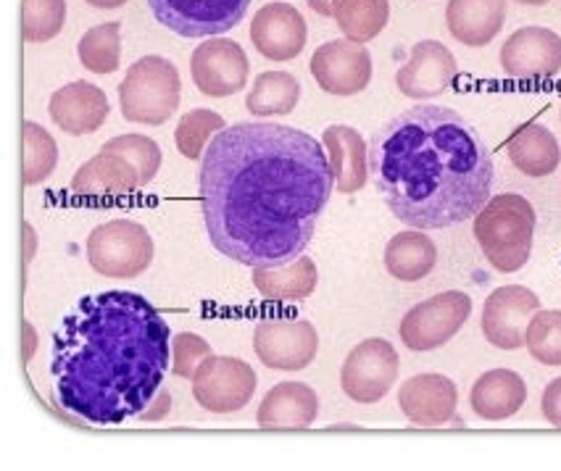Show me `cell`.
<instances>
[{"mask_svg":"<svg viewBox=\"0 0 561 471\" xmlns=\"http://www.w3.org/2000/svg\"><path fill=\"white\" fill-rule=\"evenodd\" d=\"M88 5H93V9H103V11H111V9H122L127 0H84Z\"/></svg>","mask_w":561,"mask_h":471,"instance_id":"b9f144b4","label":"cell"},{"mask_svg":"<svg viewBox=\"0 0 561 471\" xmlns=\"http://www.w3.org/2000/svg\"><path fill=\"white\" fill-rule=\"evenodd\" d=\"M306 3H309V9L317 11V14L332 16V11H335L337 0H306Z\"/></svg>","mask_w":561,"mask_h":471,"instance_id":"60d3db41","label":"cell"},{"mask_svg":"<svg viewBox=\"0 0 561 471\" xmlns=\"http://www.w3.org/2000/svg\"><path fill=\"white\" fill-rule=\"evenodd\" d=\"M469 313H472V298L461 290H448L422 300L401 319L403 345L416 353L440 348L459 335Z\"/></svg>","mask_w":561,"mask_h":471,"instance_id":"52a82bcc","label":"cell"},{"mask_svg":"<svg viewBox=\"0 0 561 471\" xmlns=\"http://www.w3.org/2000/svg\"><path fill=\"white\" fill-rule=\"evenodd\" d=\"M50 119L67 135H93L108 119V97L93 82H69L50 95Z\"/></svg>","mask_w":561,"mask_h":471,"instance_id":"d6986e66","label":"cell"},{"mask_svg":"<svg viewBox=\"0 0 561 471\" xmlns=\"http://www.w3.org/2000/svg\"><path fill=\"white\" fill-rule=\"evenodd\" d=\"M319 416V395L304 382H279L256 411L261 429H309Z\"/></svg>","mask_w":561,"mask_h":471,"instance_id":"ffe728a7","label":"cell"},{"mask_svg":"<svg viewBox=\"0 0 561 471\" xmlns=\"http://www.w3.org/2000/svg\"><path fill=\"white\" fill-rule=\"evenodd\" d=\"M193 84L208 97H227L240 93L251 77L245 50L227 37L201 43L191 56Z\"/></svg>","mask_w":561,"mask_h":471,"instance_id":"4fadbf2b","label":"cell"},{"mask_svg":"<svg viewBox=\"0 0 561 471\" xmlns=\"http://www.w3.org/2000/svg\"><path fill=\"white\" fill-rule=\"evenodd\" d=\"M298 101H301V82L290 71H264L245 95V108L253 116H285L293 114Z\"/></svg>","mask_w":561,"mask_h":471,"instance_id":"83f0119b","label":"cell"},{"mask_svg":"<svg viewBox=\"0 0 561 471\" xmlns=\"http://www.w3.org/2000/svg\"><path fill=\"white\" fill-rule=\"evenodd\" d=\"M540 411H543L546 422L551 427L561 429V377L548 382V388L543 390V401H540Z\"/></svg>","mask_w":561,"mask_h":471,"instance_id":"8d00e7d4","label":"cell"},{"mask_svg":"<svg viewBox=\"0 0 561 471\" xmlns=\"http://www.w3.org/2000/svg\"><path fill=\"white\" fill-rule=\"evenodd\" d=\"M535 234V208L517 193L495 195L474 216L478 240L493 269L512 274L530 261Z\"/></svg>","mask_w":561,"mask_h":471,"instance_id":"277c9868","label":"cell"},{"mask_svg":"<svg viewBox=\"0 0 561 471\" xmlns=\"http://www.w3.org/2000/svg\"><path fill=\"white\" fill-rule=\"evenodd\" d=\"M67 24V0H22V35L27 43H48Z\"/></svg>","mask_w":561,"mask_h":471,"instance_id":"d6a6232c","label":"cell"},{"mask_svg":"<svg viewBox=\"0 0 561 471\" xmlns=\"http://www.w3.org/2000/svg\"><path fill=\"white\" fill-rule=\"evenodd\" d=\"M456 58L446 45L438 41H422L411 48L409 61L398 69L396 84L407 97L430 101L451 88L456 80Z\"/></svg>","mask_w":561,"mask_h":471,"instance_id":"2e32d148","label":"cell"},{"mask_svg":"<svg viewBox=\"0 0 561 471\" xmlns=\"http://www.w3.org/2000/svg\"><path fill=\"white\" fill-rule=\"evenodd\" d=\"M369 172L388 211L422 232L474 219L495 180L478 129L443 106H414L382 124L371 137Z\"/></svg>","mask_w":561,"mask_h":471,"instance_id":"3957f363","label":"cell"},{"mask_svg":"<svg viewBox=\"0 0 561 471\" xmlns=\"http://www.w3.org/2000/svg\"><path fill=\"white\" fill-rule=\"evenodd\" d=\"M169 411H172V392H169L164 384H161V390L156 392L153 401L148 403V409L142 411V414L137 418H142V422H161V418H164Z\"/></svg>","mask_w":561,"mask_h":471,"instance_id":"74e56055","label":"cell"},{"mask_svg":"<svg viewBox=\"0 0 561 471\" xmlns=\"http://www.w3.org/2000/svg\"><path fill=\"white\" fill-rule=\"evenodd\" d=\"M71 189L77 195H127L140 189V176L124 156L101 150L77 169L71 176Z\"/></svg>","mask_w":561,"mask_h":471,"instance_id":"cb8c5ba5","label":"cell"},{"mask_svg":"<svg viewBox=\"0 0 561 471\" xmlns=\"http://www.w3.org/2000/svg\"><path fill=\"white\" fill-rule=\"evenodd\" d=\"M153 238L133 219H111L88 238L90 266L111 279H135L153 264Z\"/></svg>","mask_w":561,"mask_h":471,"instance_id":"8992f818","label":"cell"},{"mask_svg":"<svg viewBox=\"0 0 561 471\" xmlns=\"http://www.w3.org/2000/svg\"><path fill=\"white\" fill-rule=\"evenodd\" d=\"M101 150H106V153H119L133 163L137 176H140V187H146L148 182H153V176L159 174L161 169L159 142L146 135H119L114 137V140H108Z\"/></svg>","mask_w":561,"mask_h":471,"instance_id":"836d02e7","label":"cell"},{"mask_svg":"<svg viewBox=\"0 0 561 471\" xmlns=\"http://www.w3.org/2000/svg\"><path fill=\"white\" fill-rule=\"evenodd\" d=\"M398 405L414 427H443V424L454 422L459 390H456L454 379L443 375H416L401 384Z\"/></svg>","mask_w":561,"mask_h":471,"instance_id":"ac0fdd59","label":"cell"},{"mask_svg":"<svg viewBox=\"0 0 561 471\" xmlns=\"http://www.w3.org/2000/svg\"><path fill=\"white\" fill-rule=\"evenodd\" d=\"M80 64L93 74H114L122 64V22L95 24L77 43Z\"/></svg>","mask_w":561,"mask_h":471,"instance_id":"f546056e","label":"cell"},{"mask_svg":"<svg viewBox=\"0 0 561 471\" xmlns=\"http://www.w3.org/2000/svg\"><path fill=\"white\" fill-rule=\"evenodd\" d=\"M180 71L164 56L137 58L119 84L122 116L133 124L161 127L180 106Z\"/></svg>","mask_w":561,"mask_h":471,"instance_id":"5b68a950","label":"cell"},{"mask_svg":"<svg viewBox=\"0 0 561 471\" xmlns=\"http://www.w3.org/2000/svg\"><path fill=\"white\" fill-rule=\"evenodd\" d=\"M22 174L24 185H41L56 172L58 163V142L54 135L37 122H24L22 127Z\"/></svg>","mask_w":561,"mask_h":471,"instance_id":"4dcf8cb0","label":"cell"},{"mask_svg":"<svg viewBox=\"0 0 561 471\" xmlns=\"http://www.w3.org/2000/svg\"><path fill=\"white\" fill-rule=\"evenodd\" d=\"M540 311V298L530 287L504 285L482 306V335L501 351H519L527 340L530 319Z\"/></svg>","mask_w":561,"mask_h":471,"instance_id":"7c38bea8","label":"cell"},{"mask_svg":"<svg viewBox=\"0 0 561 471\" xmlns=\"http://www.w3.org/2000/svg\"><path fill=\"white\" fill-rule=\"evenodd\" d=\"M156 22L180 37H217L243 22L251 0H148Z\"/></svg>","mask_w":561,"mask_h":471,"instance_id":"ba28073f","label":"cell"},{"mask_svg":"<svg viewBox=\"0 0 561 471\" xmlns=\"http://www.w3.org/2000/svg\"><path fill=\"white\" fill-rule=\"evenodd\" d=\"M527 351L538 364L561 366V311H538L527 326Z\"/></svg>","mask_w":561,"mask_h":471,"instance_id":"e575fe53","label":"cell"},{"mask_svg":"<svg viewBox=\"0 0 561 471\" xmlns=\"http://www.w3.org/2000/svg\"><path fill=\"white\" fill-rule=\"evenodd\" d=\"M319 285V272L314 259L298 256L283 266H259L253 269V287L259 296L274 303H293L314 296Z\"/></svg>","mask_w":561,"mask_h":471,"instance_id":"d4e9b609","label":"cell"},{"mask_svg":"<svg viewBox=\"0 0 561 471\" xmlns=\"http://www.w3.org/2000/svg\"><path fill=\"white\" fill-rule=\"evenodd\" d=\"M332 189L328 150L288 124L238 122L221 129L201 159L208 240L251 269L304 256Z\"/></svg>","mask_w":561,"mask_h":471,"instance_id":"6da1fadb","label":"cell"},{"mask_svg":"<svg viewBox=\"0 0 561 471\" xmlns=\"http://www.w3.org/2000/svg\"><path fill=\"white\" fill-rule=\"evenodd\" d=\"M211 356V345L195 332L172 335V371L182 379H193L198 366Z\"/></svg>","mask_w":561,"mask_h":471,"instance_id":"d590c367","label":"cell"},{"mask_svg":"<svg viewBox=\"0 0 561 471\" xmlns=\"http://www.w3.org/2000/svg\"><path fill=\"white\" fill-rule=\"evenodd\" d=\"M322 146L328 150L335 189L343 195H354L367 185L369 176V146L354 127L332 124L324 129Z\"/></svg>","mask_w":561,"mask_h":471,"instance_id":"44dd1931","label":"cell"},{"mask_svg":"<svg viewBox=\"0 0 561 471\" xmlns=\"http://www.w3.org/2000/svg\"><path fill=\"white\" fill-rule=\"evenodd\" d=\"M501 67L514 80H548L561 71V37L546 27H522L501 48Z\"/></svg>","mask_w":561,"mask_h":471,"instance_id":"9a60e30c","label":"cell"},{"mask_svg":"<svg viewBox=\"0 0 561 471\" xmlns=\"http://www.w3.org/2000/svg\"><path fill=\"white\" fill-rule=\"evenodd\" d=\"M390 16L388 0H337L332 19L345 35V41L369 43L385 30Z\"/></svg>","mask_w":561,"mask_h":471,"instance_id":"f1b7e54d","label":"cell"},{"mask_svg":"<svg viewBox=\"0 0 561 471\" xmlns=\"http://www.w3.org/2000/svg\"><path fill=\"white\" fill-rule=\"evenodd\" d=\"M438 264V248L422 229L398 232L385 245V269L401 283H420Z\"/></svg>","mask_w":561,"mask_h":471,"instance_id":"484cf974","label":"cell"},{"mask_svg":"<svg viewBox=\"0 0 561 471\" xmlns=\"http://www.w3.org/2000/svg\"><path fill=\"white\" fill-rule=\"evenodd\" d=\"M259 377L251 364L232 356H208L193 377V398L211 414H234L251 403Z\"/></svg>","mask_w":561,"mask_h":471,"instance_id":"9c48e42d","label":"cell"},{"mask_svg":"<svg viewBox=\"0 0 561 471\" xmlns=\"http://www.w3.org/2000/svg\"><path fill=\"white\" fill-rule=\"evenodd\" d=\"M311 77L330 95H358L371 82V56L362 43L330 41L314 50Z\"/></svg>","mask_w":561,"mask_h":471,"instance_id":"5bb4252c","label":"cell"},{"mask_svg":"<svg viewBox=\"0 0 561 471\" xmlns=\"http://www.w3.org/2000/svg\"><path fill=\"white\" fill-rule=\"evenodd\" d=\"M259 361L277 371H301L314 364L319 335L306 319H266L253 330Z\"/></svg>","mask_w":561,"mask_h":471,"instance_id":"8fae6325","label":"cell"},{"mask_svg":"<svg viewBox=\"0 0 561 471\" xmlns=\"http://www.w3.org/2000/svg\"><path fill=\"white\" fill-rule=\"evenodd\" d=\"M508 159L522 174L527 176H548L559 169L561 148L551 129L540 127V124H527L517 129L512 140L506 142Z\"/></svg>","mask_w":561,"mask_h":471,"instance_id":"4316f807","label":"cell"},{"mask_svg":"<svg viewBox=\"0 0 561 471\" xmlns=\"http://www.w3.org/2000/svg\"><path fill=\"white\" fill-rule=\"evenodd\" d=\"M37 253V232L32 229L30 221H24V264H30Z\"/></svg>","mask_w":561,"mask_h":471,"instance_id":"f35d334b","label":"cell"},{"mask_svg":"<svg viewBox=\"0 0 561 471\" xmlns=\"http://www.w3.org/2000/svg\"><path fill=\"white\" fill-rule=\"evenodd\" d=\"M506 0H448V32L469 48H482L493 43L504 27Z\"/></svg>","mask_w":561,"mask_h":471,"instance_id":"7402d4cb","label":"cell"},{"mask_svg":"<svg viewBox=\"0 0 561 471\" xmlns=\"http://www.w3.org/2000/svg\"><path fill=\"white\" fill-rule=\"evenodd\" d=\"M517 3H522V5H546L548 0H517Z\"/></svg>","mask_w":561,"mask_h":471,"instance_id":"7bdbcfd3","label":"cell"},{"mask_svg":"<svg viewBox=\"0 0 561 471\" xmlns=\"http://www.w3.org/2000/svg\"><path fill=\"white\" fill-rule=\"evenodd\" d=\"M306 22L293 3H266L251 22V43L270 61H293L306 48Z\"/></svg>","mask_w":561,"mask_h":471,"instance_id":"e0dca14e","label":"cell"},{"mask_svg":"<svg viewBox=\"0 0 561 471\" xmlns=\"http://www.w3.org/2000/svg\"><path fill=\"white\" fill-rule=\"evenodd\" d=\"M225 127L227 124L217 111L193 108L182 116L178 129H174V142H178V150L187 161H201L204 159L208 142H211Z\"/></svg>","mask_w":561,"mask_h":471,"instance_id":"1f68e13d","label":"cell"},{"mask_svg":"<svg viewBox=\"0 0 561 471\" xmlns=\"http://www.w3.org/2000/svg\"><path fill=\"white\" fill-rule=\"evenodd\" d=\"M527 401V384L517 371L493 369L485 371L469 392L472 411L485 422H504L514 416Z\"/></svg>","mask_w":561,"mask_h":471,"instance_id":"603a6c76","label":"cell"},{"mask_svg":"<svg viewBox=\"0 0 561 471\" xmlns=\"http://www.w3.org/2000/svg\"><path fill=\"white\" fill-rule=\"evenodd\" d=\"M22 332H24V361H30V358L35 356V345H37L35 326L30 322H22Z\"/></svg>","mask_w":561,"mask_h":471,"instance_id":"ab89813d","label":"cell"},{"mask_svg":"<svg viewBox=\"0 0 561 471\" xmlns=\"http://www.w3.org/2000/svg\"><path fill=\"white\" fill-rule=\"evenodd\" d=\"M172 330L146 296H82L50 335V401L77 424L116 427L140 416L167 379Z\"/></svg>","mask_w":561,"mask_h":471,"instance_id":"7a4b0ae2","label":"cell"},{"mask_svg":"<svg viewBox=\"0 0 561 471\" xmlns=\"http://www.w3.org/2000/svg\"><path fill=\"white\" fill-rule=\"evenodd\" d=\"M398 371H401V358L393 345L382 337H369L345 356L341 369L343 392L356 403H377L396 384Z\"/></svg>","mask_w":561,"mask_h":471,"instance_id":"30bf717a","label":"cell"}]
</instances>
